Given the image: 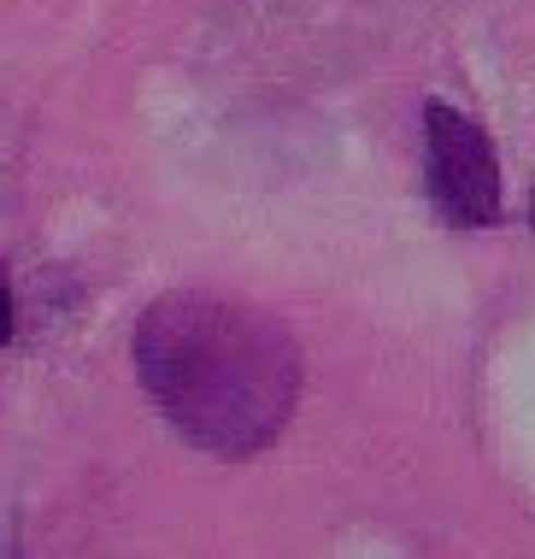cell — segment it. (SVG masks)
Here are the masks:
<instances>
[{
  "mask_svg": "<svg viewBox=\"0 0 535 559\" xmlns=\"http://www.w3.org/2000/svg\"><path fill=\"white\" fill-rule=\"evenodd\" d=\"M135 377L189 448L248 460L277 442L295 413L300 347L253 300L177 289L135 324Z\"/></svg>",
  "mask_w": 535,
  "mask_h": 559,
  "instance_id": "6da1fadb",
  "label": "cell"
},
{
  "mask_svg": "<svg viewBox=\"0 0 535 559\" xmlns=\"http://www.w3.org/2000/svg\"><path fill=\"white\" fill-rule=\"evenodd\" d=\"M424 177H430L436 213L459 230H483L500 218V159L488 135L448 100L424 107Z\"/></svg>",
  "mask_w": 535,
  "mask_h": 559,
  "instance_id": "7a4b0ae2",
  "label": "cell"
},
{
  "mask_svg": "<svg viewBox=\"0 0 535 559\" xmlns=\"http://www.w3.org/2000/svg\"><path fill=\"white\" fill-rule=\"evenodd\" d=\"M12 342V295H7V277H0V347Z\"/></svg>",
  "mask_w": 535,
  "mask_h": 559,
  "instance_id": "3957f363",
  "label": "cell"
}]
</instances>
